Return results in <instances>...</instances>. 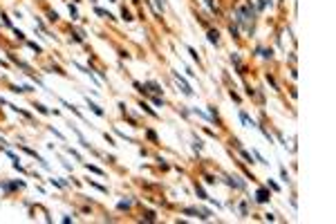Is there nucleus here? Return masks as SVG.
Wrapping results in <instances>:
<instances>
[{"mask_svg":"<svg viewBox=\"0 0 336 224\" xmlns=\"http://www.w3.org/2000/svg\"><path fill=\"white\" fill-rule=\"evenodd\" d=\"M175 79H177V83H179V85H182V90H184V94H193V90H191V85H188V83H186V81H184V79L179 76V74H177V72H175Z\"/></svg>","mask_w":336,"mask_h":224,"instance_id":"obj_1","label":"nucleus"},{"mask_svg":"<svg viewBox=\"0 0 336 224\" xmlns=\"http://www.w3.org/2000/svg\"><path fill=\"white\" fill-rule=\"evenodd\" d=\"M256 200H258V202H267V200H269V191L260 188V191L256 193Z\"/></svg>","mask_w":336,"mask_h":224,"instance_id":"obj_2","label":"nucleus"},{"mask_svg":"<svg viewBox=\"0 0 336 224\" xmlns=\"http://www.w3.org/2000/svg\"><path fill=\"white\" fill-rule=\"evenodd\" d=\"M88 103H90V101H88ZM90 108H92V110H94V112H97V114H99V117H103V108H99L97 103H90Z\"/></svg>","mask_w":336,"mask_h":224,"instance_id":"obj_3","label":"nucleus"},{"mask_svg":"<svg viewBox=\"0 0 336 224\" xmlns=\"http://www.w3.org/2000/svg\"><path fill=\"white\" fill-rule=\"evenodd\" d=\"M88 170H92V173H97V175H103V170H101V168H97V166H85Z\"/></svg>","mask_w":336,"mask_h":224,"instance_id":"obj_4","label":"nucleus"},{"mask_svg":"<svg viewBox=\"0 0 336 224\" xmlns=\"http://www.w3.org/2000/svg\"><path fill=\"white\" fill-rule=\"evenodd\" d=\"M209 41L211 43H218V32H209Z\"/></svg>","mask_w":336,"mask_h":224,"instance_id":"obj_5","label":"nucleus"},{"mask_svg":"<svg viewBox=\"0 0 336 224\" xmlns=\"http://www.w3.org/2000/svg\"><path fill=\"white\" fill-rule=\"evenodd\" d=\"M130 204H132L130 200H126V202H119V209H126V206H130Z\"/></svg>","mask_w":336,"mask_h":224,"instance_id":"obj_6","label":"nucleus"},{"mask_svg":"<svg viewBox=\"0 0 336 224\" xmlns=\"http://www.w3.org/2000/svg\"><path fill=\"white\" fill-rule=\"evenodd\" d=\"M141 108H144V110H146V112H148V114H153V117H155V112H153V110H150V108H148V106H146V103H141Z\"/></svg>","mask_w":336,"mask_h":224,"instance_id":"obj_7","label":"nucleus"},{"mask_svg":"<svg viewBox=\"0 0 336 224\" xmlns=\"http://www.w3.org/2000/svg\"><path fill=\"white\" fill-rule=\"evenodd\" d=\"M197 195H200V197H202V200H209V197H206V195H204V191L200 188V186H197Z\"/></svg>","mask_w":336,"mask_h":224,"instance_id":"obj_8","label":"nucleus"}]
</instances>
